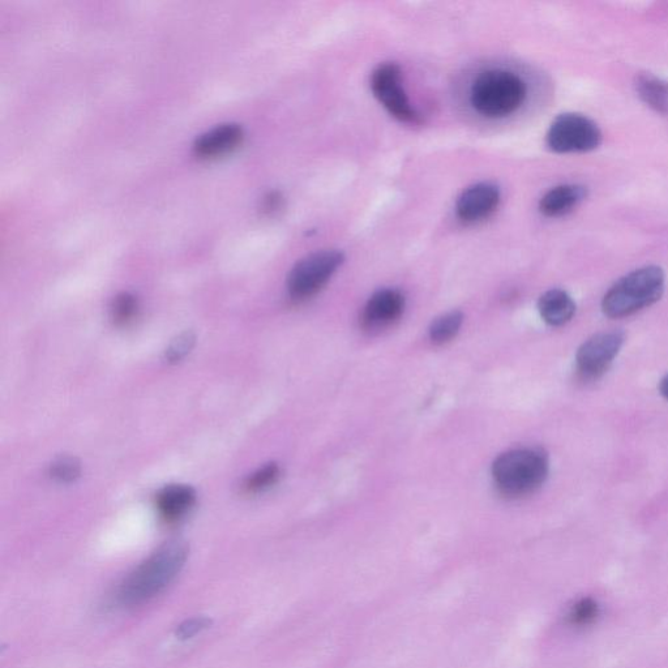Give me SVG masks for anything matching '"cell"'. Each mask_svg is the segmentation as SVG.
Segmentation results:
<instances>
[{
    "instance_id": "cell-11",
    "label": "cell",
    "mask_w": 668,
    "mask_h": 668,
    "mask_svg": "<svg viewBox=\"0 0 668 668\" xmlns=\"http://www.w3.org/2000/svg\"><path fill=\"white\" fill-rule=\"evenodd\" d=\"M242 140L243 130L239 124H221L196 140L194 152L200 158H214L233 151Z\"/></svg>"
},
{
    "instance_id": "cell-4",
    "label": "cell",
    "mask_w": 668,
    "mask_h": 668,
    "mask_svg": "<svg viewBox=\"0 0 668 668\" xmlns=\"http://www.w3.org/2000/svg\"><path fill=\"white\" fill-rule=\"evenodd\" d=\"M526 98L525 81L505 70H488L475 79L470 101L487 118H504L515 113Z\"/></svg>"
},
{
    "instance_id": "cell-13",
    "label": "cell",
    "mask_w": 668,
    "mask_h": 668,
    "mask_svg": "<svg viewBox=\"0 0 668 668\" xmlns=\"http://www.w3.org/2000/svg\"><path fill=\"white\" fill-rule=\"evenodd\" d=\"M196 501L194 488L187 485H169L157 494L156 504L166 521H177L186 515Z\"/></svg>"
},
{
    "instance_id": "cell-23",
    "label": "cell",
    "mask_w": 668,
    "mask_h": 668,
    "mask_svg": "<svg viewBox=\"0 0 668 668\" xmlns=\"http://www.w3.org/2000/svg\"><path fill=\"white\" fill-rule=\"evenodd\" d=\"M659 392H661V395L668 401V375L661 381V385H659Z\"/></svg>"
},
{
    "instance_id": "cell-22",
    "label": "cell",
    "mask_w": 668,
    "mask_h": 668,
    "mask_svg": "<svg viewBox=\"0 0 668 668\" xmlns=\"http://www.w3.org/2000/svg\"><path fill=\"white\" fill-rule=\"evenodd\" d=\"M208 619L205 618H195L187 620L186 623L182 624L178 629V635L181 638H191L195 635H198L201 631H204L205 628L209 627Z\"/></svg>"
},
{
    "instance_id": "cell-9",
    "label": "cell",
    "mask_w": 668,
    "mask_h": 668,
    "mask_svg": "<svg viewBox=\"0 0 668 668\" xmlns=\"http://www.w3.org/2000/svg\"><path fill=\"white\" fill-rule=\"evenodd\" d=\"M500 203L499 188L492 183H477L462 192L456 212L461 221L473 224L490 217Z\"/></svg>"
},
{
    "instance_id": "cell-5",
    "label": "cell",
    "mask_w": 668,
    "mask_h": 668,
    "mask_svg": "<svg viewBox=\"0 0 668 668\" xmlns=\"http://www.w3.org/2000/svg\"><path fill=\"white\" fill-rule=\"evenodd\" d=\"M345 256L340 251L314 252L295 264L288 277V291L295 301L314 297L331 280L337 269L344 264Z\"/></svg>"
},
{
    "instance_id": "cell-2",
    "label": "cell",
    "mask_w": 668,
    "mask_h": 668,
    "mask_svg": "<svg viewBox=\"0 0 668 668\" xmlns=\"http://www.w3.org/2000/svg\"><path fill=\"white\" fill-rule=\"evenodd\" d=\"M666 277L661 268L650 265L620 278L602 301V310L611 319L628 318L653 306L662 298Z\"/></svg>"
},
{
    "instance_id": "cell-17",
    "label": "cell",
    "mask_w": 668,
    "mask_h": 668,
    "mask_svg": "<svg viewBox=\"0 0 668 668\" xmlns=\"http://www.w3.org/2000/svg\"><path fill=\"white\" fill-rule=\"evenodd\" d=\"M280 474V466L274 464V462L265 465L247 479L246 483H244V490L250 492V494L267 490V488L272 487L278 481Z\"/></svg>"
},
{
    "instance_id": "cell-10",
    "label": "cell",
    "mask_w": 668,
    "mask_h": 668,
    "mask_svg": "<svg viewBox=\"0 0 668 668\" xmlns=\"http://www.w3.org/2000/svg\"><path fill=\"white\" fill-rule=\"evenodd\" d=\"M405 308V297L401 291L383 289L376 291L363 311V320L370 327H383L400 318Z\"/></svg>"
},
{
    "instance_id": "cell-15",
    "label": "cell",
    "mask_w": 668,
    "mask_h": 668,
    "mask_svg": "<svg viewBox=\"0 0 668 668\" xmlns=\"http://www.w3.org/2000/svg\"><path fill=\"white\" fill-rule=\"evenodd\" d=\"M638 96L658 113H668V84L652 75L637 77Z\"/></svg>"
},
{
    "instance_id": "cell-7",
    "label": "cell",
    "mask_w": 668,
    "mask_h": 668,
    "mask_svg": "<svg viewBox=\"0 0 668 668\" xmlns=\"http://www.w3.org/2000/svg\"><path fill=\"white\" fill-rule=\"evenodd\" d=\"M625 336L623 332L611 331L594 334L586 340L576 355L578 374L586 380H594L605 375L608 368L618 357L623 348Z\"/></svg>"
},
{
    "instance_id": "cell-8",
    "label": "cell",
    "mask_w": 668,
    "mask_h": 668,
    "mask_svg": "<svg viewBox=\"0 0 668 668\" xmlns=\"http://www.w3.org/2000/svg\"><path fill=\"white\" fill-rule=\"evenodd\" d=\"M371 89L380 104L398 121L418 122L419 115L402 87L401 71L397 64L385 63L376 68L371 77Z\"/></svg>"
},
{
    "instance_id": "cell-14",
    "label": "cell",
    "mask_w": 668,
    "mask_h": 668,
    "mask_svg": "<svg viewBox=\"0 0 668 668\" xmlns=\"http://www.w3.org/2000/svg\"><path fill=\"white\" fill-rule=\"evenodd\" d=\"M539 314L551 327H563L576 314V303L567 291L552 289L539 298Z\"/></svg>"
},
{
    "instance_id": "cell-18",
    "label": "cell",
    "mask_w": 668,
    "mask_h": 668,
    "mask_svg": "<svg viewBox=\"0 0 668 668\" xmlns=\"http://www.w3.org/2000/svg\"><path fill=\"white\" fill-rule=\"evenodd\" d=\"M599 615V606L593 598H584L578 601L569 612V623L576 627L590 625L597 620Z\"/></svg>"
},
{
    "instance_id": "cell-12",
    "label": "cell",
    "mask_w": 668,
    "mask_h": 668,
    "mask_svg": "<svg viewBox=\"0 0 668 668\" xmlns=\"http://www.w3.org/2000/svg\"><path fill=\"white\" fill-rule=\"evenodd\" d=\"M588 196V190L578 184H563L552 188L539 203V211L546 217H562L581 204Z\"/></svg>"
},
{
    "instance_id": "cell-1",
    "label": "cell",
    "mask_w": 668,
    "mask_h": 668,
    "mask_svg": "<svg viewBox=\"0 0 668 668\" xmlns=\"http://www.w3.org/2000/svg\"><path fill=\"white\" fill-rule=\"evenodd\" d=\"M187 558L186 542L181 539L166 542L123 581L119 589V601L126 606L151 601L174 581Z\"/></svg>"
},
{
    "instance_id": "cell-3",
    "label": "cell",
    "mask_w": 668,
    "mask_h": 668,
    "mask_svg": "<svg viewBox=\"0 0 668 668\" xmlns=\"http://www.w3.org/2000/svg\"><path fill=\"white\" fill-rule=\"evenodd\" d=\"M550 462L538 448L513 449L496 458L492 477L504 495L520 498L534 494L546 482Z\"/></svg>"
},
{
    "instance_id": "cell-19",
    "label": "cell",
    "mask_w": 668,
    "mask_h": 668,
    "mask_svg": "<svg viewBox=\"0 0 668 668\" xmlns=\"http://www.w3.org/2000/svg\"><path fill=\"white\" fill-rule=\"evenodd\" d=\"M51 477L62 483L75 482L81 474V465L75 457H61L51 465Z\"/></svg>"
},
{
    "instance_id": "cell-16",
    "label": "cell",
    "mask_w": 668,
    "mask_h": 668,
    "mask_svg": "<svg viewBox=\"0 0 668 668\" xmlns=\"http://www.w3.org/2000/svg\"><path fill=\"white\" fill-rule=\"evenodd\" d=\"M462 323H464V315L460 311H452L440 316L431 324V340L435 344H445V342L451 341L460 332Z\"/></svg>"
},
{
    "instance_id": "cell-21",
    "label": "cell",
    "mask_w": 668,
    "mask_h": 668,
    "mask_svg": "<svg viewBox=\"0 0 668 668\" xmlns=\"http://www.w3.org/2000/svg\"><path fill=\"white\" fill-rule=\"evenodd\" d=\"M113 319L118 325L130 323L137 312V301L134 295L123 293L114 299Z\"/></svg>"
},
{
    "instance_id": "cell-20",
    "label": "cell",
    "mask_w": 668,
    "mask_h": 668,
    "mask_svg": "<svg viewBox=\"0 0 668 668\" xmlns=\"http://www.w3.org/2000/svg\"><path fill=\"white\" fill-rule=\"evenodd\" d=\"M195 341V334L191 331L179 334L178 337H175L174 340L171 341L169 348L166 350L167 362H181L182 359L186 358L187 355L191 353V350L194 349Z\"/></svg>"
},
{
    "instance_id": "cell-6",
    "label": "cell",
    "mask_w": 668,
    "mask_h": 668,
    "mask_svg": "<svg viewBox=\"0 0 668 668\" xmlns=\"http://www.w3.org/2000/svg\"><path fill=\"white\" fill-rule=\"evenodd\" d=\"M602 141V132L592 119L580 114H562L547 132V145L556 153L594 151Z\"/></svg>"
}]
</instances>
